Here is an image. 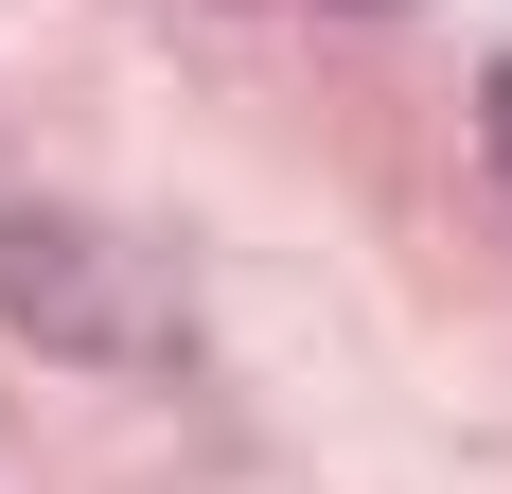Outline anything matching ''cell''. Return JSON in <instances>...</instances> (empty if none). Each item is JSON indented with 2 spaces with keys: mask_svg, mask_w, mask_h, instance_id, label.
<instances>
[{
  "mask_svg": "<svg viewBox=\"0 0 512 494\" xmlns=\"http://www.w3.org/2000/svg\"><path fill=\"white\" fill-rule=\"evenodd\" d=\"M495 159H512V71H495Z\"/></svg>",
  "mask_w": 512,
  "mask_h": 494,
  "instance_id": "obj_1",
  "label": "cell"
}]
</instances>
